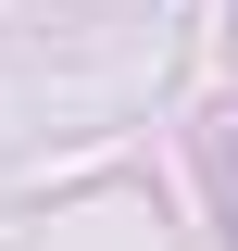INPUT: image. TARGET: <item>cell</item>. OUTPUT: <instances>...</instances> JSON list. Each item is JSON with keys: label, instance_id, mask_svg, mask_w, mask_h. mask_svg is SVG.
<instances>
[]
</instances>
